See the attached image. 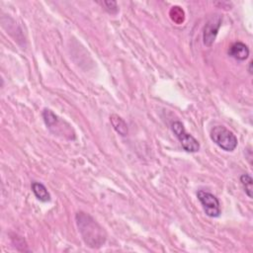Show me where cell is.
Here are the masks:
<instances>
[{
	"label": "cell",
	"mask_w": 253,
	"mask_h": 253,
	"mask_svg": "<svg viewBox=\"0 0 253 253\" xmlns=\"http://www.w3.org/2000/svg\"><path fill=\"white\" fill-rule=\"evenodd\" d=\"M211 140L225 151H233L237 146V137L235 134L223 126H215L211 129Z\"/></svg>",
	"instance_id": "obj_3"
},
{
	"label": "cell",
	"mask_w": 253,
	"mask_h": 253,
	"mask_svg": "<svg viewBox=\"0 0 253 253\" xmlns=\"http://www.w3.org/2000/svg\"><path fill=\"white\" fill-rule=\"evenodd\" d=\"M172 131L176 135V137L179 139L182 147L187 152H197L200 149V143L199 141L190 133H188L184 127V125L176 121L171 125Z\"/></svg>",
	"instance_id": "obj_4"
},
{
	"label": "cell",
	"mask_w": 253,
	"mask_h": 253,
	"mask_svg": "<svg viewBox=\"0 0 253 253\" xmlns=\"http://www.w3.org/2000/svg\"><path fill=\"white\" fill-rule=\"evenodd\" d=\"M101 5L104 6V8L110 13V14H116L118 12V4L116 1H103L101 2Z\"/></svg>",
	"instance_id": "obj_11"
},
{
	"label": "cell",
	"mask_w": 253,
	"mask_h": 253,
	"mask_svg": "<svg viewBox=\"0 0 253 253\" xmlns=\"http://www.w3.org/2000/svg\"><path fill=\"white\" fill-rule=\"evenodd\" d=\"M78 231L85 242L90 248H100L107 239V234L104 228L88 213L78 211L75 215Z\"/></svg>",
	"instance_id": "obj_1"
},
{
	"label": "cell",
	"mask_w": 253,
	"mask_h": 253,
	"mask_svg": "<svg viewBox=\"0 0 253 253\" xmlns=\"http://www.w3.org/2000/svg\"><path fill=\"white\" fill-rule=\"evenodd\" d=\"M110 122L114 127V129L121 135L126 136L128 132V128H127V125L126 123L124 121V119H122L120 116L113 114L110 116Z\"/></svg>",
	"instance_id": "obj_9"
},
{
	"label": "cell",
	"mask_w": 253,
	"mask_h": 253,
	"mask_svg": "<svg viewBox=\"0 0 253 253\" xmlns=\"http://www.w3.org/2000/svg\"><path fill=\"white\" fill-rule=\"evenodd\" d=\"M42 115L46 126L54 134L61 135L62 137H66L68 139H73L75 137V133L71 126L68 125L65 121L58 118L52 111L44 109Z\"/></svg>",
	"instance_id": "obj_2"
},
{
	"label": "cell",
	"mask_w": 253,
	"mask_h": 253,
	"mask_svg": "<svg viewBox=\"0 0 253 253\" xmlns=\"http://www.w3.org/2000/svg\"><path fill=\"white\" fill-rule=\"evenodd\" d=\"M221 21H222V17L220 15H214L211 16L209 21L206 23L205 27H204V32H203V41H204V44L206 46H211L217 32L219 30V27L221 25Z\"/></svg>",
	"instance_id": "obj_6"
},
{
	"label": "cell",
	"mask_w": 253,
	"mask_h": 253,
	"mask_svg": "<svg viewBox=\"0 0 253 253\" xmlns=\"http://www.w3.org/2000/svg\"><path fill=\"white\" fill-rule=\"evenodd\" d=\"M32 191L39 201L43 202V203L50 201V194L43 184L39 183V182H33L32 183Z\"/></svg>",
	"instance_id": "obj_8"
},
{
	"label": "cell",
	"mask_w": 253,
	"mask_h": 253,
	"mask_svg": "<svg viewBox=\"0 0 253 253\" xmlns=\"http://www.w3.org/2000/svg\"><path fill=\"white\" fill-rule=\"evenodd\" d=\"M197 198L202 204L204 211L208 216L217 217L220 215L219 201L211 193L200 190L197 193Z\"/></svg>",
	"instance_id": "obj_5"
},
{
	"label": "cell",
	"mask_w": 253,
	"mask_h": 253,
	"mask_svg": "<svg viewBox=\"0 0 253 253\" xmlns=\"http://www.w3.org/2000/svg\"><path fill=\"white\" fill-rule=\"evenodd\" d=\"M240 182L244 188L245 194L251 199L253 192V179L249 174H242L240 176Z\"/></svg>",
	"instance_id": "obj_10"
},
{
	"label": "cell",
	"mask_w": 253,
	"mask_h": 253,
	"mask_svg": "<svg viewBox=\"0 0 253 253\" xmlns=\"http://www.w3.org/2000/svg\"><path fill=\"white\" fill-rule=\"evenodd\" d=\"M248 71L250 74H252V61L249 62V67H248Z\"/></svg>",
	"instance_id": "obj_12"
},
{
	"label": "cell",
	"mask_w": 253,
	"mask_h": 253,
	"mask_svg": "<svg viewBox=\"0 0 253 253\" xmlns=\"http://www.w3.org/2000/svg\"><path fill=\"white\" fill-rule=\"evenodd\" d=\"M228 54L237 60H245L249 55V48L245 43L236 42L230 45Z\"/></svg>",
	"instance_id": "obj_7"
}]
</instances>
